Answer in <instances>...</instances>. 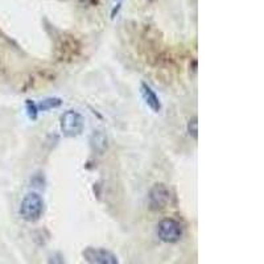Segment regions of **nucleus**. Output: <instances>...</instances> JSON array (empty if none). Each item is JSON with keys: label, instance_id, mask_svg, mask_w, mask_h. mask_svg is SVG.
Wrapping results in <instances>:
<instances>
[{"label": "nucleus", "instance_id": "nucleus-5", "mask_svg": "<svg viewBox=\"0 0 264 264\" xmlns=\"http://www.w3.org/2000/svg\"><path fill=\"white\" fill-rule=\"evenodd\" d=\"M88 264H117V258L113 252L101 247H88L84 251Z\"/></svg>", "mask_w": 264, "mask_h": 264}, {"label": "nucleus", "instance_id": "nucleus-7", "mask_svg": "<svg viewBox=\"0 0 264 264\" xmlns=\"http://www.w3.org/2000/svg\"><path fill=\"white\" fill-rule=\"evenodd\" d=\"M92 142H97V144H92L94 149H97V151L103 152L107 148V139L99 131H97L95 134L92 135Z\"/></svg>", "mask_w": 264, "mask_h": 264}, {"label": "nucleus", "instance_id": "nucleus-6", "mask_svg": "<svg viewBox=\"0 0 264 264\" xmlns=\"http://www.w3.org/2000/svg\"><path fill=\"white\" fill-rule=\"evenodd\" d=\"M142 97L146 102V105L153 111V113H159L161 110V102H160L157 94L152 90L148 85L142 84Z\"/></svg>", "mask_w": 264, "mask_h": 264}, {"label": "nucleus", "instance_id": "nucleus-4", "mask_svg": "<svg viewBox=\"0 0 264 264\" xmlns=\"http://www.w3.org/2000/svg\"><path fill=\"white\" fill-rule=\"evenodd\" d=\"M148 200H149L151 209L159 211V210L167 209L168 206L171 205L172 193H171L169 188L164 184H155L149 190Z\"/></svg>", "mask_w": 264, "mask_h": 264}, {"label": "nucleus", "instance_id": "nucleus-2", "mask_svg": "<svg viewBox=\"0 0 264 264\" xmlns=\"http://www.w3.org/2000/svg\"><path fill=\"white\" fill-rule=\"evenodd\" d=\"M59 127L66 138H76L82 134L85 128V119L80 113L69 110L63 113L59 119Z\"/></svg>", "mask_w": 264, "mask_h": 264}, {"label": "nucleus", "instance_id": "nucleus-1", "mask_svg": "<svg viewBox=\"0 0 264 264\" xmlns=\"http://www.w3.org/2000/svg\"><path fill=\"white\" fill-rule=\"evenodd\" d=\"M44 210H45V204L40 194L28 193L21 200L20 215L27 222H37L42 217Z\"/></svg>", "mask_w": 264, "mask_h": 264}, {"label": "nucleus", "instance_id": "nucleus-9", "mask_svg": "<svg viewBox=\"0 0 264 264\" xmlns=\"http://www.w3.org/2000/svg\"><path fill=\"white\" fill-rule=\"evenodd\" d=\"M188 132H189V135H192L194 139H197V132H198L197 117H193V119H190V120H189Z\"/></svg>", "mask_w": 264, "mask_h": 264}, {"label": "nucleus", "instance_id": "nucleus-8", "mask_svg": "<svg viewBox=\"0 0 264 264\" xmlns=\"http://www.w3.org/2000/svg\"><path fill=\"white\" fill-rule=\"evenodd\" d=\"M61 105V101L57 99V98H53V99H45L40 103V110H49V109H55V107H59Z\"/></svg>", "mask_w": 264, "mask_h": 264}, {"label": "nucleus", "instance_id": "nucleus-11", "mask_svg": "<svg viewBox=\"0 0 264 264\" xmlns=\"http://www.w3.org/2000/svg\"><path fill=\"white\" fill-rule=\"evenodd\" d=\"M27 106H28V113H29V117H32V119H36V117H37V110H36V105H34L33 102L28 101Z\"/></svg>", "mask_w": 264, "mask_h": 264}, {"label": "nucleus", "instance_id": "nucleus-3", "mask_svg": "<svg viewBox=\"0 0 264 264\" xmlns=\"http://www.w3.org/2000/svg\"><path fill=\"white\" fill-rule=\"evenodd\" d=\"M157 235L165 243H176L182 236V226L173 218H165L157 225Z\"/></svg>", "mask_w": 264, "mask_h": 264}, {"label": "nucleus", "instance_id": "nucleus-10", "mask_svg": "<svg viewBox=\"0 0 264 264\" xmlns=\"http://www.w3.org/2000/svg\"><path fill=\"white\" fill-rule=\"evenodd\" d=\"M48 264H65V260H63V258L61 254H53V255L49 258V262H48Z\"/></svg>", "mask_w": 264, "mask_h": 264}]
</instances>
